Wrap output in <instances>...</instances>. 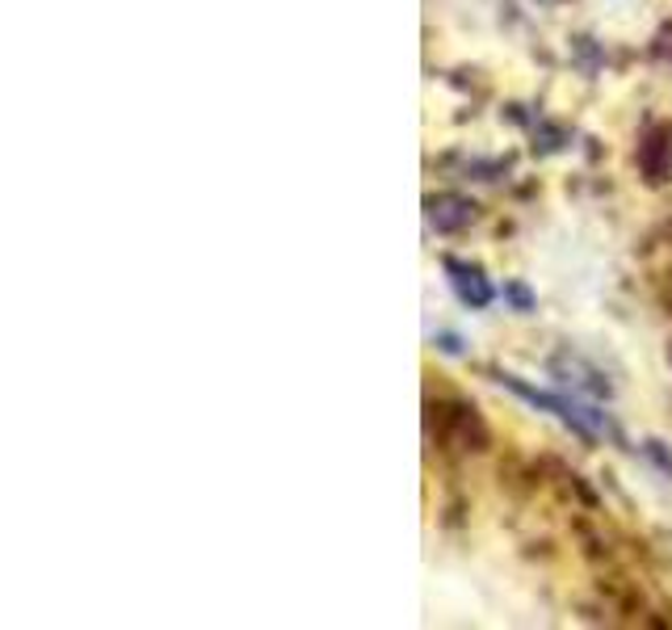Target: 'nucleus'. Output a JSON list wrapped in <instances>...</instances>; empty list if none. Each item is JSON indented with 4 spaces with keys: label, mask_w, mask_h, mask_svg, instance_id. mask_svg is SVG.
Segmentation results:
<instances>
[{
    "label": "nucleus",
    "mask_w": 672,
    "mask_h": 630,
    "mask_svg": "<svg viewBox=\"0 0 672 630\" xmlns=\"http://www.w3.org/2000/svg\"><path fill=\"white\" fill-rule=\"evenodd\" d=\"M475 214H480V207H475L471 198H462V193H438V198H429V223L438 231L471 228Z\"/></svg>",
    "instance_id": "nucleus-1"
},
{
    "label": "nucleus",
    "mask_w": 672,
    "mask_h": 630,
    "mask_svg": "<svg viewBox=\"0 0 672 630\" xmlns=\"http://www.w3.org/2000/svg\"><path fill=\"white\" fill-rule=\"evenodd\" d=\"M509 299H513L521 311H530V307H534V299H530V290L525 287H509Z\"/></svg>",
    "instance_id": "nucleus-3"
},
{
    "label": "nucleus",
    "mask_w": 672,
    "mask_h": 630,
    "mask_svg": "<svg viewBox=\"0 0 672 630\" xmlns=\"http://www.w3.org/2000/svg\"><path fill=\"white\" fill-rule=\"evenodd\" d=\"M445 273H450V287L459 294L467 307H488L492 303V287H488V278H483L475 266H462V261H445Z\"/></svg>",
    "instance_id": "nucleus-2"
}]
</instances>
